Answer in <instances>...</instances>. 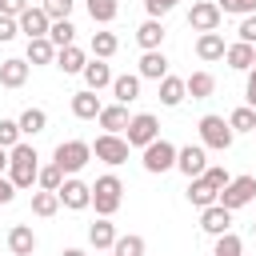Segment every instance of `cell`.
Here are the masks:
<instances>
[{
  "instance_id": "obj_46",
  "label": "cell",
  "mask_w": 256,
  "mask_h": 256,
  "mask_svg": "<svg viewBox=\"0 0 256 256\" xmlns=\"http://www.w3.org/2000/svg\"><path fill=\"white\" fill-rule=\"evenodd\" d=\"M24 8H28V0H0V12L4 16H20Z\"/></svg>"
},
{
  "instance_id": "obj_49",
  "label": "cell",
  "mask_w": 256,
  "mask_h": 256,
  "mask_svg": "<svg viewBox=\"0 0 256 256\" xmlns=\"http://www.w3.org/2000/svg\"><path fill=\"white\" fill-rule=\"evenodd\" d=\"M60 256H88V252H84V248H64Z\"/></svg>"
},
{
  "instance_id": "obj_5",
  "label": "cell",
  "mask_w": 256,
  "mask_h": 256,
  "mask_svg": "<svg viewBox=\"0 0 256 256\" xmlns=\"http://www.w3.org/2000/svg\"><path fill=\"white\" fill-rule=\"evenodd\" d=\"M176 152H180V148H176L172 140L156 136V140L144 148V160H140V164H144V172H152V176H156V172H168V168H176Z\"/></svg>"
},
{
  "instance_id": "obj_11",
  "label": "cell",
  "mask_w": 256,
  "mask_h": 256,
  "mask_svg": "<svg viewBox=\"0 0 256 256\" xmlns=\"http://www.w3.org/2000/svg\"><path fill=\"white\" fill-rule=\"evenodd\" d=\"M16 20H20V32H24L28 40H36V36H48V28H52V16H48L44 8H32V4H28V8H24Z\"/></svg>"
},
{
  "instance_id": "obj_12",
  "label": "cell",
  "mask_w": 256,
  "mask_h": 256,
  "mask_svg": "<svg viewBox=\"0 0 256 256\" xmlns=\"http://www.w3.org/2000/svg\"><path fill=\"white\" fill-rule=\"evenodd\" d=\"M176 168L192 180V176H204V168H208V156H204V144H188V148H180L176 152Z\"/></svg>"
},
{
  "instance_id": "obj_20",
  "label": "cell",
  "mask_w": 256,
  "mask_h": 256,
  "mask_svg": "<svg viewBox=\"0 0 256 256\" xmlns=\"http://www.w3.org/2000/svg\"><path fill=\"white\" fill-rule=\"evenodd\" d=\"M140 76H144V80H164V76H168V56H164L160 48L144 52V56H140Z\"/></svg>"
},
{
  "instance_id": "obj_6",
  "label": "cell",
  "mask_w": 256,
  "mask_h": 256,
  "mask_svg": "<svg viewBox=\"0 0 256 256\" xmlns=\"http://www.w3.org/2000/svg\"><path fill=\"white\" fill-rule=\"evenodd\" d=\"M256 200V176H232L228 184H224V192H220V204L228 208V212H236V208H244V204H252Z\"/></svg>"
},
{
  "instance_id": "obj_28",
  "label": "cell",
  "mask_w": 256,
  "mask_h": 256,
  "mask_svg": "<svg viewBox=\"0 0 256 256\" xmlns=\"http://www.w3.org/2000/svg\"><path fill=\"white\" fill-rule=\"evenodd\" d=\"M44 128H48V112L44 108H24L20 112V132L24 136H40Z\"/></svg>"
},
{
  "instance_id": "obj_30",
  "label": "cell",
  "mask_w": 256,
  "mask_h": 256,
  "mask_svg": "<svg viewBox=\"0 0 256 256\" xmlns=\"http://www.w3.org/2000/svg\"><path fill=\"white\" fill-rule=\"evenodd\" d=\"M184 84H188V96H192V100H204V96H212V88H216L212 72H192Z\"/></svg>"
},
{
  "instance_id": "obj_32",
  "label": "cell",
  "mask_w": 256,
  "mask_h": 256,
  "mask_svg": "<svg viewBox=\"0 0 256 256\" xmlns=\"http://www.w3.org/2000/svg\"><path fill=\"white\" fill-rule=\"evenodd\" d=\"M116 48H120V40H116L112 32H92V56H96V60L116 56Z\"/></svg>"
},
{
  "instance_id": "obj_4",
  "label": "cell",
  "mask_w": 256,
  "mask_h": 256,
  "mask_svg": "<svg viewBox=\"0 0 256 256\" xmlns=\"http://www.w3.org/2000/svg\"><path fill=\"white\" fill-rule=\"evenodd\" d=\"M52 160L64 168V176H76V172L92 160V144H84V140H60L56 152H52Z\"/></svg>"
},
{
  "instance_id": "obj_14",
  "label": "cell",
  "mask_w": 256,
  "mask_h": 256,
  "mask_svg": "<svg viewBox=\"0 0 256 256\" xmlns=\"http://www.w3.org/2000/svg\"><path fill=\"white\" fill-rule=\"evenodd\" d=\"M24 80H28V60H20V56L0 60V88H20Z\"/></svg>"
},
{
  "instance_id": "obj_19",
  "label": "cell",
  "mask_w": 256,
  "mask_h": 256,
  "mask_svg": "<svg viewBox=\"0 0 256 256\" xmlns=\"http://www.w3.org/2000/svg\"><path fill=\"white\" fill-rule=\"evenodd\" d=\"M84 64H88V56H84V48H76V44H68V48H60V52H56V68H60L64 76L84 72Z\"/></svg>"
},
{
  "instance_id": "obj_18",
  "label": "cell",
  "mask_w": 256,
  "mask_h": 256,
  "mask_svg": "<svg viewBox=\"0 0 256 256\" xmlns=\"http://www.w3.org/2000/svg\"><path fill=\"white\" fill-rule=\"evenodd\" d=\"M8 248H12V256H32V252H36V232H32L28 224H12Z\"/></svg>"
},
{
  "instance_id": "obj_34",
  "label": "cell",
  "mask_w": 256,
  "mask_h": 256,
  "mask_svg": "<svg viewBox=\"0 0 256 256\" xmlns=\"http://www.w3.org/2000/svg\"><path fill=\"white\" fill-rule=\"evenodd\" d=\"M48 40H52L56 48H68V44L76 40V28H72V20H52V28H48Z\"/></svg>"
},
{
  "instance_id": "obj_9",
  "label": "cell",
  "mask_w": 256,
  "mask_h": 256,
  "mask_svg": "<svg viewBox=\"0 0 256 256\" xmlns=\"http://www.w3.org/2000/svg\"><path fill=\"white\" fill-rule=\"evenodd\" d=\"M220 4L216 0H196L192 4V12H188V28L192 32H216L220 28Z\"/></svg>"
},
{
  "instance_id": "obj_33",
  "label": "cell",
  "mask_w": 256,
  "mask_h": 256,
  "mask_svg": "<svg viewBox=\"0 0 256 256\" xmlns=\"http://www.w3.org/2000/svg\"><path fill=\"white\" fill-rule=\"evenodd\" d=\"M112 256H144V236L128 232V236H116L112 244Z\"/></svg>"
},
{
  "instance_id": "obj_51",
  "label": "cell",
  "mask_w": 256,
  "mask_h": 256,
  "mask_svg": "<svg viewBox=\"0 0 256 256\" xmlns=\"http://www.w3.org/2000/svg\"><path fill=\"white\" fill-rule=\"evenodd\" d=\"M252 232H256V224H252Z\"/></svg>"
},
{
  "instance_id": "obj_24",
  "label": "cell",
  "mask_w": 256,
  "mask_h": 256,
  "mask_svg": "<svg viewBox=\"0 0 256 256\" xmlns=\"http://www.w3.org/2000/svg\"><path fill=\"white\" fill-rule=\"evenodd\" d=\"M88 244H92L96 252L116 244V228H112V220H108V216H100L96 224H88Z\"/></svg>"
},
{
  "instance_id": "obj_1",
  "label": "cell",
  "mask_w": 256,
  "mask_h": 256,
  "mask_svg": "<svg viewBox=\"0 0 256 256\" xmlns=\"http://www.w3.org/2000/svg\"><path fill=\"white\" fill-rule=\"evenodd\" d=\"M40 156H36V148L32 144H16V148H8V180L16 184V188H32L36 184V176H40V164H36Z\"/></svg>"
},
{
  "instance_id": "obj_41",
  "label": "cell",
  "mask_w": 256,
  "mask_h": 256,
  "mask_svg": "<svg viewBox=\"0 0 256 256\" xmlns=\"http://www.w3.org/2000/svg\"><path fill=\"white\" fill-rule=\"evenodd\" d=\"M220 12H236V16H252L256 12V0H216Z\"/></svg>"
},
{
  "instance_id": "obj_42",
  "label": "cell",
  "mask_w": 256,
  "mask_h": 256,
  "mask_svg": "<svg viewBox=\"0 0 256 256\" xmlns=\"http://www.w3.org/2000/svg\"><path fill=\"white\" fill-rule=\"evenodd\" d=\"M16 32H20V20H16V16H4V12H0V44L16 40Z\"/></svg>"
},
{
  "instance_id": "obj_44",
  "label": "cell",
  "mask_w": 256,
  "mask_h": 256,
  "mask_svg": "<svg viewBox=\"0 0 256 256\" xmlns=\"http://www.w3.org/2000/svg\"><path fill=\"white\" fill-rule=\"evenodd\" d=\"M240 40H244V44H256V12L240 20Z\"/></svg>"
},
{
  "instance_id": "obj_48",
  "label": "cell",
  "mask_w": 256,
  "mask_h": 256,
  "mask_svg": "<svg viewBox=\"0 0 256 256\" xmlns=\"http://www.w3.org/2000/svg\"><path fill=\"white\" fill-rule=\"evenodd\" d=\"M244 96H248V108H256V64L248 68V88H244Z\"/></svg>"
},
{
  "instance_id": "obj_25",
  "label": "cell",
  "mask_w": 256,
  "mask_h": 256,
  "mask_svg": "<svg viewBox=\"0 0 256 256\" xmlns=\"http://www.w3.org/2000/svg\"><path fill=\"white\" fill-rule=\"evenodd\" d=\"M56 52H60V48H56L48 36H36V40H28V56H24V60H28V64H52Z\"/></svg>"
},
{
  "instance_id": "obj_31",
  "label": "cell",
  "mask_w": 256,
  "mask_h": 256,
  "mask_svg": "<svg viewBox=\"0 0 256 256\" xmlns=\"http://www.w3.org/2000/svg\"><path fill=\"white\" fill-rule=\"evenodd\" d=\"M56 208H60V192H48V188L32 192V212L36 216H56Z\"/></svg>"
},
{
  "instance_id": "obj_13",
  "label": "cell",
  "mask_w": 256,
  "mask_h": 256,
  "mask_svg": "<svg viewBox=\"0 0 256 256\" xmlns=\"http://www.w3.org/2000/svg\"><path fill=\"white\" fill-rule=\"evenodd\" d=\"M228 224H232V212L216 200V204H208V208H200V228L208 232V236H224L228 232Z\"/></svg>"
},
{
  "instance_id": "obj_35",
  "label": "cell",
  "mask_w": 256,
  "mask_h": 256,
  "mask_svg": "<svg viewBox=\"0 0 256 256\" xmlns=\"http://www.w3.org/2000/svg\"><path fill=\"white\" fill-rule=\"evenodd\" d=\"M36 184L40 188H48V192H60V184H64V168L52 160V164H44L40 168V176H36Z\"/></svg>"
},
{
  "instance_id": "obj_26",
  "label": "cell",
  "mask_w": 256,
  "mask_h": 256,
  "mask_svg": "<svg viewBox=\"0 0 256 256\" xmlns=\"http://www.w3.org/2000/svg\"><path fill=\"white\" fill-rule=\"evenodd\" d=\"M80 76H84V84H88L92 92H100V88H108V84L116 80V76H112V68H108L104 60H96V64H84V72H80Z\"/></svg>"
},
{
  "instance_id": "obj_3",
  "label": "cell",
  "mask_w": 256,
  "mask_h": 256,
  "mask_svg": "<svg viewBox=\"0 0 256 256\" xmlns=\"http://www.w3.org/2000/svg\"><path fill=\"white\" fill-rule=\"evenodd\" d=\"M120 200H124V184H120V176H100L96 184H92V204H96V216H112L116 208H120Z\"/></svg>"
},
{
  "instance_id": "obj_22",
  "label": "cell",
  "mask_w": 256,
  "mask_h": 256,
  "mask_svg": "<svg viewBox=\"0 0 256 256\" xmlns=\"http://www.w3.org/2000/svg\"><path fill=\"white\" fill-rule=\"evenodd\" d=\"M224 52H228V44H224L220 32H200V40H196V56L200 60H220Z\"/></svg>"
},
{
  "instance_id": "obj_36",
  "label": "cell",
  "mask_w": 256,
  "mask_h": 256,
  "mask_svg": "<svg viewBox=\"0 0 256 256\" xmlns=\"http://www.w3.org/2000/svg\"><path fill=\"white\" fill-rule=\"evenodd\" d=\"M88 4V16L96 24H112L116 20V0H84Z\"/></svg>"
},
{
  "instance_id": "obj_39",
  "label": "cell",
  "mask_w": 256,
  "mask_h": 256,
  "mask_svg": "<svg viewBox=\"0 0 256 256\" xmlns=\"http://www.w3.org/2000/svg\"><path fill=\"white\" fill-rule=\"evenodd\" d=\"M20 120H0V148H16L20 144Z\"/></svg>"
},
{
  "instance_id": "obj_47",
  "label": "cell",
  "mask_w": 256,
  "mask_h": 256,
  "mask_svg": "<svg viewBox=\"0 0 256 256\" xmlns=\"http://www.w3.org/2000/svg\"><path fill=\"white\" fill-rule=\"evenodd\" d=\"M16 192H20V188H16L8 176H0V204H12V196H16Z\"/></svg>"
},
{
  "instance_id": "obj_17",
  "label": "cell",
  "mask_w": 256,
  "mask_h": 256,
  "mask_svg": "<svg viewBox=\"0 0 256 256\" xmlns=\"http://www.w3.org/2000/svg\"><path fill=\"white\" fill-rule=\"evenodd\" d=\"M100 108H104V104H100V96H96L92 88H84V92L72 96V116H76V120H96Z\"/></svg>"
},
{
  "instance_id": "obj_23",
  "label": "cell",
  "mask_w": 256,
  "mask_h": 256,
  "mask_svg": "<svg viewBox=\"0 0 256 256\" xmlns=\"http://www.w3.org/2000/svg\"><path fill=\"white\" fill-rule=\"evenodd\" d=\"M96 120H100V128H104V132H124L132 116H128V108H124V104H108V108H100V116H96Z\"/></svg>"
},
{
  "instance_id": "obj_40",
  "label": "cell",
  "mask_w": 256,
  "mask_h": 256,
  "mask_svg": "<svg viewBox=\"0 0 256 256\" xmlns=\"http://www.w3.org/2000/svg\"><path fill=\"white\" fill-rule=\"evenodd\" d=\"M72 4H76V0H44L40 8H44L52 20H68V16H72Z\"/></svg>"
},
{
  "instance_id": "obj_43",
  "label": "cell",
  "mask_w": 256,
  "mask_h": 256,
  "mask_svg": "<svg viewBox=\"0 0 256 256\" xmlns=\"http://www.w3.org/2000/svg\"><path fill=\"white\" fill-rule=\"evenodd\" d=\"M176 4H180V0H144V8H148V16H156V20H160V16H168V12L176 8Z\"/></svg>"
},
{
  "instance_id": "obj_10",
  "label": "cell",
  "mask_w": 256,
  "mask_h": 256,
  "mask_svg": "<svg viewBox=\"0 0 256 256\" xmlns=\"http://www.w3.org/2000/svg\"><path fill=\"white\" fill-rule=\"evenodd\" d=\"M60 204H64V208H72V212L88 208V204H92V184H84V180L68 176V180L60 184Z\"/></svg>"
},
{
  "instance_id": "obj_45",
  "label": "cell",
  "mask_w": 256,
  "mask_h": 256,
  "mask_svg": "<svg viewBox=\"0 0 256 256\" xmlns=\"http://www.w3.org/2000/svg\"><path fill=\"white\" fill-rule=\"evenodd\" d=\"M204 176H208V180H212L220 192H224V184L232 180V176H228V168H216V164H212V168H204Z\"/></svg>"
},
{
  "instance_id": "obj_15",
  "label": "cell",
  "mask_w": 256,
  "mask_h": 256,
  "mask_svg": "<svg viewBox=\"0 0 256 256\" xmlns=\"http://www.w3.org/2000/svg\"><path fill=\"white\" fill-rule=\"evenodd\" d=\"M188 200H192L196 208H208V204L220 200V188H216L208 176H192V184H188Z\"/></svg>"
},
{
  "instance_id": "obj_8",
  "label": "cell",
  "mask_w": 256,
  "mask_h": 256,
  "mask_svg": "<svg viewBox=\"0 0 256 256\" xmlns=\"http://www.w3.org/2000/svg\"><path fill=\"white\" fill-rule=\"evenodd\" d=\"M128 148H132V144H128L124 136H116V132H104V136H96V144H92V156L116 168V164H124V160H128Z\"/></svg>"
},
{
  "instance_id": "obj_7",
  "label": "cell",
  "mask_w": 256,
  "mask_h": 256,
  "mask_svg": "<svg viewBox=\"0 0 256 256\" xmlns=\"http://www.w3.org/2000/svg\"><path fill=\"white\" fill-rule=\"evenodd\" d=\"M156 136H160V120H156L152 112L132 116V120H128V128H124V140H128L132 148H148Z\"/></svg>"
},
{
  "instance_id": "obj_21",
  "label": "cell",
  "mask_w": 256,
  "mask_h": 256,
  "mask_svg": "<svg viewBox=\"0 0 256 256\" xmlns=\"http://www.w3.org/2000/svg\"><path fill=\"white\" fill-rule=\"evenodd\" d=\"M224 60H228V68H236V72H248V68L256 64V48H252V44H244V40H236V44H228Z\"/></svg>"
},
{
  "instance_id": "obj_16",
  "label": "cell",
  "mask_w": 256,
  "mask_h": 256,
  "mask_svg": "<svg viewBox=\"0 0 256 256\" xmlns=\"http://www.w3.org/2000/svg\"><path fill=\"white\" fill-rule=\"evenodd\" d=\"M164 36H168V32H164V24H160L156 16H148V20H144V24L136 28V44H140L144 52H152V48H160V44H164Z\"/></svg>"
},
{
  "instance_id": "obj_50",
  "label": "cell",
  "mask_w": 256,
  "mask_h": 256,
  "mask_svg": "<svg viewBox=\"0 0 256 256\" xmlns=\"http://www.w3.org/2000/svg\"><path fill=\"white\" fill-rule=\"evenodd\" d=\"M8 168V148H0V172Z\"/></svg>"
},
{
  "instance_id": "obj_29",
  "label": "cell",
  "mask_w": 256,
  "mask_h": 256,
  "mask_svg": "<svg viewBox=\"0 0 256 256\" xmlns=\"http://www.w3.org/2000/svg\"><path fill=\"white\" fill-rule=\"evenodd\" d=\"M112 96H116L120 104H132V100L140 96V76H116V80H112Z\"/></svg>"
},
{
  "instance_id": "obj_37",
  "label": "cell",
  "mask_w": 256,
  "mask_h": 256,
  "mask_svg": "<svg viewBox=\"0 0 256 256\" xmlns=\"http://www.w3.org/2000/svg\"><path fill=\"white\" fill-rule=\"evenodd\" d=\"M228 124H232V132H256V108H236L232 116H228Z\"/></svg>"
},
{
  "instance_id": "obj_38",
  "label": "cell",
  "mask_w": 256,
  "mask_h": 256,
  "mask_svg": "<svg viewBox=\"0 0 256 256\" xmlns=\"http://www.w3.org/2000/svg\"><path fill=\"white\" fill-rule=\"evenodd\" d=\"M212 256H244V244H240V236H232V232L216 236V248H212Z\"/></svg>"
},
{
  "instance_id": "obj_2",
  "label": "cell",
  "mask_w": 256,
  "mask_h": 256,
  "mask_svg": "<svg viewBox=\"0 0 256 256\" xmlns=\"http://www.w3.org/2000/svg\"><path fill=\"white\" fill-rule=\"evenodd\" d=\"M200 144L204 148H216V152H224V148H232V140H236V132H232V124L224 120V116H200Z\"/></svg>"
},
{
  "instance_id": "obj_27",
  "label": "cell",
  "mask_w": 256,
  "mask_h": 256,
  "mask_svg": "<svg viewBox=\"0 0 256 256\" xmlns=\"http://www.w3.org/2000/svg\"><path fill=\"white\" fill-rule=\"evenodd\" d=\"M184 96H188V84H184L180 76H164V80H160V104H164V108H176Z\"/></svg>"
}]
</instances>
